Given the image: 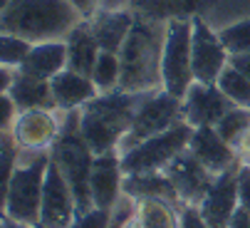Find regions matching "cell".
I'll use <instances>...</instances> for the list:
<instances>
[{
	"label": "cell",
	"mask_w": 250,
	"mask_h": 228,
	"mask_svg": "<svg viewBox=\"0 0 250 228\" xmlns=\"http://www.w3.org/2000/svg\"><path fill=\"white\" fill-rule=\"evenodd\" d=\"M166 25L136 15L134 27L126 43L119 50L122 60V80L119 90L124 92H154L161 87V60L166 43Z\"/></svg>",
	"instance_id": "cell-1"
},
{
	"label": "cell",
	"mask_w": 250,
	"mask_h": 228,
	"mask_svg": "<svg viewBox=\"0 0 250 228\" xmlns=\"http://www.w3.org/2000/svg\"><path fill=\"white\" fill-rule=\"evenodd\" d=\"M144 92H99L92 102L80 109V129L94 157L119 151L122 139L131 129L136 107Z\"/></svg>",
	"instance_id": "cell-2"
},
{
	"label": "cell",
	"mask_w": 250,
	"mask_h": 228,
	"mask_svg": "<svg viewBox=\"0 0 250 228\" xmlns=\"http://www.w3.org/2000/svg\"><path fill=\"white\" fill-rule=\"evenodd\" d=\"M84 20L69 0H8L0 13V30L30 43L64 40Z\"/></svg>",
	"instance_id": "cell-3"
},
{
	"label": "cell",
	"mask_w": 250,
	"mask_h": 228,
	"mask_svg": "<svg viewBox=\"0 0 250 228\" xmlns=\"http://www.w3.org/2000/svg\"><path fill=\"white\" fill-rule=\"evenodd\" d=\"M52 159L57 161L60 171L69 181L77 199V218L89 213L94 208L92 201V188H89V176L94 166V151L82 137L80 129V109L75 112H64L62 114V132L60 139L52 146Z\"/></svg>",
	"instance_id": "cell-4"
},
{
	"label": "cell",
	"mask_w": 250,
	"mask_h": 228,
	"mask_svg": "<svg viewBox=\"0 0 250 228\" xmlns=\"http://www.w3.org/2000/svg\"><path fill=\"white\" fill-rule=\"evenodd\" d=\"M50 159V151H22L20 154V161L8 186L3 188V216L38 226Z\"/></svg>",
	"instance_id": "cell-5"
},
{
	"label": "cell",
	"mask_w": 250,
	"mask_h": 228,
	"mask_svg": "<svg viewBox=\"0 0 250 228\" xmlns=\"http://www.w3.org/2000/svg\"><path fill=\"white\" fill-rule=\"evenodd\" d=\"M181 119H184V99L181 97H173L166 90L144 92V97H141V102L136 107L131 129L126 132V137L119 144V157L126 154L129 149H134L136 144H141L144 139L171 129Z\"/></svg>",
	"instance_id": "cell-6"
},
{
	"label": "cell",
	"mask_w": 250,
	"mask_h": 228,
	"mask_svg": "<svg viewBox=\"0 0 250 228\" xmlns=\"http://www.w3.org/2000/svg\"><path fill=\"white\" fill-rule=\"evenodd\" d=\"M193 137V127L188 122H178L171 129L149 137L126 154H122V169L124 174H146V171H164L181 151L188 149Z\"/></svg>",
	"instance_id": "cell-7"
},
{
	"label": "cell",
	"mask_w": 250,
	"mask_h": 228,
	"mask_svg": "<svg viewBox=\"0 0 250 228\" xmlns=\"http://www.w3.org/2000/svg\"><path fill=\"white\" fill-rule=\"evenodd\" d=\"M191 20H171L166 25V43L161 60V87L173 97H186L193 77V57H191Z\"/></svg>",
	"instance_id": "cell-8"
},
{
	"label": "cell",
	"mask_w": 250,
	"mask_h": 228,
	"mask_svg": "<svg viewBox=\"0 0 250 228\" xmlns=\"http://www.w3.org/2000/svg\"><path fill=\"white\" fill-rule=\"evenodd\" d=\"M191 57H193V77L196 82L216 85L221 72L230 65V52L226 50L218 30L203 15L191 18Z\"/></svg>",
	"instance_id": "cell-9"
},
{
	"label": "cell",
	"mask_w": 250,
	"mask_h": 228,
	"mask_svg": "<svg viewBox=\"0 0 250 228\" xmlns=\"http://www.w3.org/2000/svg\"><path fill=\"white\" fill-rule=\"evenodd\" d=\"M77 221V199L69 181L60 171L57 161L50 159L45 191H42V208L38 228H72Z\"/></svg>",
	"instance_id": "cell-10"
},
{
	"label": "cell",
	"mask_w": 250,
	"mask_h": 228,
	"mask_svg": "<svg viewBox=\"0 0 250 228\" xmlns=\"http://www.w3.org/2000/svg\"><path fill=\"white\" fill-rule=\"evenodd\" d=\"M62 114L60 109H22L10 129L13 139L22 151H52L55 141L62 132Z\"/></svg>",
	"instance_id": "cell-11"
},
{
	"label": "cell",
	"mask_w": 250,
	"mask_h": 228,
	"mask_svg": "<svg viewBox=\"0 0 250 228\" xmlns=\"http://www.w3.org/2000/svg\"><path fill=\"white\" fill-rule=\"evenodd\" d=\"M164 171L173 181L176 191H178V199H181L184 206H201V201L206 199L213 181H216V174L208 171L188 149L181 151Z\"/></svg>",
	"instance_id": "cell-12"
},
{
	"label": "cell",
	"mask_w": 250,
	"mask_h": 228,
	"mask_svg": "<svg viewBox=\"0 0 250 228\" xmlns=\"http://www.w3.org/2000/svg\"><path fill=\"white\" fill-rule=\"evenodd\" d=\"M235 104L221 92L218 85L193 82L184 97V122L196 127H216Z\"/></svg>",
	"instance_id": "cell-13"
},
{
	"label": "cell",
	"mask_w": 250,
	"mask_h": 228,
	"mask_svg": "<svg viewBox=\"0 0 250 228\" xmlns=\"http://www.w3.org/2000/svg\"><path fill=\"white\" fill-rule=\"evenodd\" d=\"M124 176L126 174L122 169L119 151L94 157V166H92V176H89L94 208H106V211L117 208L119 199L124 196Z\"/></svg>",
	"instance_id": "cell-14"
},
{
	"label": "cell",
	"mask_w": 250,
	"mask_h": 228,
	"mask_svg": "<svg viewBox=\"0 0 250 228\" xmlns=\"http://www.w3.org/2000/svg\"><path fill=\"white\" fill-rule=\"evenodd\" d=\"M238 166L223 171L216 176L210 191L206 194V199L201 201V216L206 218V223L210 228H228L233 213L238 211Z\"/></svg>",
	"instance_id": "cell-15"
},
{
	"label": "cell",
	"mask_w": 250,
	"mask_h": 228,
	"mask_svg": "<svg viewBox=\"0 0 250 228\" xmlns=\"http://www.w3.org/2000/svg\"><path fill=\"white\" fill-rule=\"evenodd\" d=\"M188 151L216 176L240 164L235 146L230 141H226L216 127H196L191 144H188Z\"/></svg>",
	"instance_id": "cell-16"
},
{
	"label": "cell",
	"mask_w": 250,
	"mask_h": 228,
	"mask_svg": "<svg viewBox=\"0 0 250 228\" xmlns=\"http://www.w3.org/2000/svg\"><path fill=\"white\" fill-rule=\"evenodd\" d=\"M50 85H52V97H55V104H57L60 112L82 109L87 102H92L99 94V90L92 82V77L80 74V72L69 69V67L57 72L55 77L50 80Z\"/></svg>",
	"instance_id": "cell-17"
},
{
	"label": "cell",
	"mask_w": 250,
	"mask_h": 228,
	"mask_svg": "<svg viewBox=\"0 0 250 228\" xmlns=\"http://www.w3.org/2000/svg\"><path fill=\"white\" fill-rule=\"evenodd\" d=\"M136 13L131 8H117V10H97L94 18H89L94 37L102 50L106 52H119L122 45L134 27Z\"/></svg>",
	"instance_id": "cell-18"
},
{
	"label": "cell",
	"mask_w": 250,
	"mask_h": 228,
	"mask_svg": "<svg viewBox=\"0 0 250 228\" xmlns=\"http://www.w3.org/2000/svg\"><path fill=\"white\" fill-rule=\"evenodd\" d=\"M213 0H131V10L149 20L171 23V20H191L196 15L206 18V10Z\"/></svg>",
	"instance_id": "cell-19"
},
{
	"label": "cell",
	"mask_w": 250,
	"mask_h": 228,
	"mask_svg": "<svg viewBox=\"0 0 250 228\" xmlns=\"http://www.w3.org/2000/svg\"><path fill=\"white\" fill-rule=\"evenodd\" d=\"M67 43V55H69V69H75L80 74H87V77H92V69L97 65V57L102 52L97 37H94V30H92V23L84 18L80 20L72 32H69L64 37Z\"/></svg>",
	"instance_id": "cell-20"
},
{
	"label": "cell",
	"mask_w": 250,
	"mask_h": 228,
	"mask_svg": "<svg viewBox=\"0 0 250 228\" xmlns=\"http://www.w3.org/2000/svg\"><path fill=\"white\" fill-rule=\"evenodd\" d=\"M67 65H69L67 43L64 40H47V43H35L25 65L18 69L32 74V77H40V80H52L57 72L67 69Z\"/></svg>",
	"instance_id": "cell-21"
},
{
	"label": "cell",
	"mask_w": 250,
	"mask_h": 228,
	"mask_svg": "<svg viewBox=\"0 0 250 228\" xmlns=\"http://www.w3.org/2000/svg\"><path fill=\"white\" fill-rule=\"evenodd\" d=\"M124 196L131 201L139 199H166L176 206H184L178 191L166 171H146V174H126L124 176Z\"/></svg>",
	"instance_id": "cell-22"
},
{
	"label": "cell",
	"mask_w": 250,
	"mask_h": 228,
	"mask_svg": "<svg viewBox=\"0 0 250 228\" xmlns=\"http://www.w3.org/2000/svg\"><path fill=\"white\" fill-rule=\"evenodd\" d=\"M0 94H10L13 102L18 104V109H57L55 97H52V85L50 80H40V77H32V74L18 69L15 72V80L10 85L8 92H0Z\"/></svg>",
	"instance_id": "cell-23"
},
{
	"label": "cell",
	"mask_w": 250,
	"mask_h": 228,
	"mask_svg": "<svg viewBox=\"0 0 250 228\" xmlns=\"http://www.w3.org/2000/svg\"><path fill=\"white\" fill-rule=\"evenodd\" d=\"M181 206L166 199H139L134 201V218L144 228H178Z\"/></svg>",
	"instance_id": "cell-24"
},
{
	"label": "cell",
	"mask_w": 250,
	"mask_h": 228,
	"mask_svg": "<svg viewBox=\"0 0 250 228\" xmlns=\"http://www.w3.org/2000/svg\"><path fill=\"white\" fill-rule=\"evenodd\" d=\"M119 80H122L119 52L102 50L99 57H97V65L92 69V82L97 85L99 92H112V90H119Z\"/></svg>",
	"instance_id": "cell-25"
},
{
	"label": "cell",
	"mask_w": 250,
	"mask_h": 228,
	"mask_svg": "<svg viewBox=\"0 0 250 228\" xmlns=\"http://www.w3.org/2000/svg\"><path fill=\"white\" fill-rule=\"evenodd\" d=\"M216 85L221 87V92H223L235 107L250 109V80L245 77L240 69H235L233 65H228V67L221 72V77H218Z\"/></svg>",
	"instance_id": "cell-26"
},
{
	"label": "cell",
	"mask_w": 250,
	"mask_h": 228,
	"mask_svg": "<svg viewBox=\"0 0 250 228\" xmlns=\"http://www.w3.org/2000/svg\"><path fill=\"white\" fill-rule=\"evenodd\" d=\"M218 35H221L226 50L230 52V57L250 55V18H240V20H233L218 27Z\"/></svg>",
	"instance_id": "cell-27"
},
{
	"label": "cell",
	"mask_w": 250,
	"mask_h": 228,
	"mask_svg": "<svg viewBox=\"0 0 250 228\" xmlns=\"http://www.w3.org/2000/svg\"><path fill=\"white\" fill-rule=\"evenodd\" d=\"M32 45L30 40L20 35H10V32H3L0 35V62L8 65V67H22L27 55L32 52Z\"/></svg>",
	"instance_id": "cell-28"
},
{
	"label": "cell",
	"mask_w": 250,
	"mask_h": 228,
	"mask_svg": "<svg viewBox=\"0 0 250 228\" xmlns=\"http://www.w3.org/2000/svg\"><path fill=\"white\" fill-rule=\"evenodd\" d=\"M248 127H250V109H245V107H233L226 117L216 124L218 134L226 141H230V144H235Z\"/></svg>",
	"instance_id": "cell-29"
},
{
	"label": "cell",
	"mask_w": 250,
	"mask_h": 228,
	"mask_svg": "<svg viewBox=\"0 0 250 228\" xmlns=\"http://www.w3.org/2000/svg\"><path fill=\"white\" fill-rule=\"evenodd\" d=\"M112 216H114V211L92 208L89 213L80 216V218L75 221L72 228H112Z\"/></svg>",
	"instance_id": "cell-30"
},
{
	"label": "cell",
	"mask_w": 250,
	"mask_h": 228,
	"mask_svg": "<svg viewBox=\"0 0 250 228\" xmlns=\"http://www.w3.org/2000/svg\"><path fill=\"white\" fill-rule=\"evenodd\" d=\"M238 204L250 213V166L240 164L238 169Z\"/></svg>",
	"instance_id": "cell-31"
},
{
	"label": "cell",
	"mask_w": 250,
	"mask_h": 228,
	"mask_svg": "<svg viewBox=\"0 0 250 228\" xmlns=\"http://www.w3.org/2000/svg\"><path fill=\"white\" fill-rule=\"evenodd\" d=\"M178 228H210L206 218L201 216L198 206H181V216H178Z\"/></svg>",
	"instance_id": "cell-32"
},
{
	"label": "cell",
	"mask_w": 250,
	"mask_h": 228,
	"mask_svg": "<svg viewBox=\"0 0 250 228\" xmlns=\"http://www.w3.org/2000/svg\"><path fill=\"white\" fill-rule=\"evenodd\" d=\"M0 104H3V117H0V127H3V132H10L13 124H15V119H18V114H20V109H18V104L13 102L10 94H0Z\"/></svg>",
	"instance_id": "cell-33"
},
{
	"label": "cell",
	"mask_w": 250,
	"mask_h": 228,
	"mask_svg": "<svg viewBox=\"0 0 250 228\" xmlns=\"http://www.w3.org/2000/svg\"><path fill=\"white\" fill-rule=\"evenodd\" d=\"M233 146H235V151H238L240 164H248V166H250V127L240 134V139H238Z\"/></svg>",
	"instance_id": "cell-34"
},
{
	"label": "cell",
	"mask_w": 250,
	"mask_h": 228,
	"mask_svg": "<svg viewBox=\"0 0 250 228\" xmlns=\"http://www.w3.org/2000/svg\"><path fill=\"white\" fill-rule=\"evenodd\" d=\"M69 3H72L80 13H82V18H94V13L99 10V0H69Z\"/></svg>",
	"instance_id": "cell-35"
},
{
	"label": "cell",
	"mask_w": 250,
	"mask_h": 228,
	"mask_svg": "<svg viewBox=\"0 0 250 228\" xmlns=\"http://www.w3.org/2000/svg\"><path fill=\"white\" fill-rule=\"evenodd\" d=\"M228 228H250V213H248L245 208H240V206H238V211L233 213V218H230Z\"/></svg>",
	"instance_id": "cell-36"
},
{
	"label": "cell",
	"mask_w": 250,
	"mask_h": 228,
	"mask_svg": "<svg viewBox=\"0 0 250 228\" xmlns=\"http://www.w3.org/2000/svg\"><path fill=\"white\" fill-rule=\"evenodd\" d=\"M230 65L235 69H240L245 77L250 80V55H235V57H230Z\"/></svg>",
	"instance_id": "cell-37"
},
{
	"label": "cell",
	"mask_w": 250,
	"mask_h": 228,
	"mask_svg": "<svg viewBox=\"0 0 250 228\" xmlns=\"http://www.w3.org/2000/svg\"><path fill=\"white\" fill-rule=\"evenodd\" d=\"M3 228H38V226H30V223H20V221H13L10 216H3Z\"/></svg>",
	"instance_id": "cell-38"
},
{
	"label": "cell",
	"mask_w": 250,
	"mask_h": 228,
	"mask_svg": "<svg viewBox=\"0 0 250 228\" xmlns=\"http://www.w3.org/2000/svg\"><path fill=\"white\" fill-rule=\"evenodd\" d=\"M124 228H144V226H141V223H139V221H136V218L131 216V218H129V221L124 223Z\"/></svg>",
	"instance_id": "cell-39"
},
{
	"label": "cell",
	"mask_w": 250,
	"mask_h": 228,
	"mask_svg": "<svg viewBox=\"0 0 250 228\" xmlns=\"http://www.w3.org/2000/svg\"><path fill=\"white\" fill-rule=\"evenodd\" d=\"M5 3H8V0H3V5H5Z\"/></svg>",
	"instance_id": "cell-40"
}]
</instances>
